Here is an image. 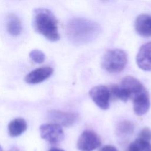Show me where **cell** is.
I'll use <instances>...</instances> for the list:
<instances>
[{
	"label": "cell",
	"mask_w": 151,
	"mask_h": 151,
	"mask_svg": "<svg viewBox=\"0 0 151 151\" xmlns=\"http://www.w3.org/2000/svg\"><path fill=\"white\" fill-rule=\"evenodd\" d=\"M68 39L76 44H84L96 39L101 32L100 26L96 22L84 18H74L67 25Z\"/></svg>",
	"instance_id": "cell-1"
},
{
	"label": "cell",
	"mask_w": 151,
	"mask_h": 151,
	"mask_svg": "<svg viewBox=\"0 0 151 151\" xmlns=\"http://www.w3.org/2000/svg\"><path fill=\"white\" fill-rule=\"evenodd\" d=\"M58 21L53 13L45 8H37L33 10L32 25L34 31L51 42L60 40Z\"/></svg>",
	"instance_id": "cell-2"
},
{
	"label": "cell",
	"mask_w": 151,
	"mask_h": 151,
	"mask_svg": "<svg viewBox=\"0 0 151 151\" xmlns=\"http://www.w3.org/2000/svg\"><path fill=\"white\" fill-rule=\"evenodd\" d=\"M127 62V56L125 51L120 49L108 50L103 55L101 67L110 73H119L123 70Z\"/></svg>",
	"instance_id": "cell-3"
},
{
	"label": "cell",
	"mask_w": 151,
	"mask_h": 151,
	"mask_svg": "<svg viewBox=\"0 0 151 151\" xmlns=\"http://www.w3.org/2000/svg\"><path fill=\"white\" fill-rule=\"evenodd\" d=\"M41 137L49 143L57 145L62 142L64 134L61 126L55 123H44L39 128Z\"/></svg>",
	"instance_id": "cell-4"
},
{
	"label": "cell",
	"mask_w": 151,
	"mask_h": 151,
	"mask_svg": "<svg viewBox=\"0 0 151 151\" xmlns=\"http://www.w3.org/2000/svg\"><path fill=\"white\" fill-rule=\"evenodd\" d=\"M101 141L98 134L93 130H86L80 136L77 147L80 151H93L100 146Z\"/></svg>",
	"instance_id": "cell-5"
},
{
	"label": "cell",
	"mask_w": 151,
	"mask_h": 151,
	"mask_svg": "<svg viewBox=\"0 0 151 151\" xmlns=\"http://www.w3.org/2000/svg\"><path fill=\"white\" fill-rule=\"evenodd\" d=\"M89 95L95 104L100 109L107 110L110 107L111 97L110 89L104 86H97L91 88Z\"/></svg>",
	"instance_id": "cell-6"
},
{
	"label": "cell",
	"mask_w": 151,
	"mask_h": 151,
	"mask_svg": "<svg viewBox=\"0 0 151 151\" xmlns=\"http://www.w3.org/2000/svg\"><path fill=\"white\" fill-rule=\"evenodd\" d=\"M48 117L53 123L59 124L61 126L70 127L77 122L78 116L74 113L52 110L48 111Z\"/></svg>",
	"instance_id": "cell-7"
},
{
	"label": "cell",
	"mask_w": 151,
	"mask_h": 151,
	"mask_svg": "<svg viewBox=\"0 0 151 151\" xmlns=\"http://www.w3.org/2000/svg\"><path fill=\"white\" fill-rule=\"evenodd\" d=\"M52 73L53 69L50 67L37 68L26 75L25 81L31 84H38L48 78Z\"/></svg>",
	"instance_id": "cell-8"
},
{
	"label": "cell",
	"mask_w": 151,
	"mask_h": 151,
	"mask_svg": "<svg viewBox=\"0 0 151 151\" xmlns=\"http://www.w3.org/2000/svg\"><path fill=\"white\" fill-rule=\"evenodd\" d=\"M138 67L144 71H151V42L143 44L136 57Z\"/></svg>",
	"instance_id": "cell-9"
},
{
	"label": "cell",
	"mask_w": 151,
	"mask_h": 151,
	"mask_svg": "<svg viewBox=\"0 0 151 151\" xmlns=\"http://www.w3.org/2000/svg\"><path fill=\"white\" fill-rule=\"evenodd\" d=\"M121 86L129 93L132 99L138 94L147 91L142 83L136 78L132 76L124 77L122 81Z\"/></svg>",
	"instance_id": "cell-10"
},
{
	"label": "cell",
	"mask_w": 151,
	"mask_h": 151,
	"mask_svg": "<svg viewBox=\"0 0 151 151\" xmlns=\"http://www.w3.org/2000/svg\"><path fill=\"white\" fill-rule=\"evenodd\" d=\"M133 110L138 116L146 114L150 107V100L147 91L143 92L133 99Z\"/></svg>",
	"instance_id": "cell-11"
},
{
	"label": "cell",
	"mask_w": 151,
	"mask_h": 151,
	"mask_svg": "<svg viewBox=\"0 0 151 151\" xmlns=\"http://www.w3.org/2000/svg\"><path fill=\"white\" fill-rule=\"evenodd\" d=\"M134 27L140 35L151 37V15L145 14L139 15L136 19Z\"/></svg>",
	"instance_id": "cell-12"
},
{
	"label": "cell",
	"mask_w": 151,
	"mask_h": 151,
	"mask_svg": "<svg viewBox=\"0 0 151 151\" xmlns=\"http://www.w3.org/2000/svg\"><path fill=\"white\" fill-rule=\"evenodd\" d=\"M27 129V124L25 119L18 117L11 120L8 126L9 135L12 137L21 136Z\"/></svg>",
	"instance_id": "cell-13"
},
{
	"label": "cell",
	"mask_w": 151,
	"mask_h": 151,
	"mask_svg": "<svg viewBox=\"0 0 151 151\" xmlns=\"http://www.w3.org/2000/svg\"><path fill=\"white\" fill-rule=\"evenodd\" d=\"M6 29L9 34L13 37H17L22 31V22L19 18L15 14L8 15L6 22Z\"/></svg>",
	"instance_id": "cell-14"
},
{
	"label": "cell",
	"mask_w": 151,
	"mask_h": 151,
	"mask_svg": "<svg viewBox=\"0 0 151 151\" xmlns=\"http://www.w3.org/2000/svg\"><path fill=\"white\" fill-rule=\"evenodd\" d=\"M134 130V124L129 120L119 122L116 126V134L120 138H126L131 136Z\"/></svg>",
	"instance_id": "cell-15"
},
{
	"label": "cell",
	"mask_w": 151,
	"mask_h": 151,
	"mask_svg": "<svg viewBox=\"0 0 151 151\" xmlns=\"http://www.w3.org/2000/svg\"><path fill=\"white\" fill-rule=\"evenodd\" d=\"M126 151H151L149 141L137 138L129 145Z\"/></svg>",
	"instance_id": "cell-16"
},
{
	"label": "cell",
	"mask_w": 151,
	"mask_h": 151,
	"mask_svg": "<svg viewBox=\"0 0 151 151\" xmlns=\"http://www.w3.org/2000/svg\"><path fill=\"white\" fill-rule=\"evenodd\" d=\"M109 89L111 96L112 95L116 99L123 101H127L129 99H130L129 93L121 86H119L117 85H114L112 86Z\"/></svg>",
	"instance_id": "cell-17"
},
{
	"label": "cell",
	"mask_w": 151,
	"mask_h": 151,
	"mask_svg": "<svg viewBox=\"0 0 151 151\" xmlns=\"http://www.w3.org/2000/svg\"><path fill=\"white\" fill-rule=\"evenodd\" d=\"M29 56L31 60L37 64L42 63L45 60V55L40 50L35 49L32 50L29 52Z\"/></svg>",
	"instance_id": "cell-18"
},
{
	"label": "cell",
	"mask_w": 151,
	"mask_h": 151,
	"mask_svg": "<svg viewBox=\"0 0 151 151\" xmlns=\"http://www.w3.org/2000/svg\"><path fill=\"white\" fill-rule=\"evenodd\" d=\"M138 138H140L147 141L151 140V130L148 127L143 128L139 133Z\"/></svg>",
	"instance_id": "cell-19"
},
{
	"label": "cell",
	"mask_w": 151,
	"mask_h": 151,
	"mask_svg": "<svg viewBox=\"0 0 151 151\" xmlns=\"http://www.w3.org/2000/svg\"><path fill=\"white\" fill-rule=\"evenodd\" d=\"M99 151H118L117 149L111 145H106L102 147L101 149H99Z\"/></svg>",
	"instance_id": "cell-20"
},
{
	"label": "cell",
	"mask_w": 151,
	"mask_h": 151,
	"mask_svg": "<svg viewBox=\"0 0 151 151\" xmlns=\"http://www.w3.org/2000/svg\"><path fill=\"white\" fill-rule=\"evenodd\" d=\"M48 151H64V150L61 149H59L57 147H52Z\"/></svg>",
	"instance_id": "cell-21"
},
{
	"label": "cell",
	"mask_w": 151,
	"mask_h": 151,
	"mask_svg": "<svg viewBox=\"0 0 151 151\" xmlns=\"http://www.w3.org/2000/svg\"><path fill=\"white\" fill-rule=\"evenodd\" d=\"M8 151H19V150L17 147H12Z\"/></svg>",
	"instance_id": "cell-22"
},
{
	"label": "cell",
	"mask_w": 151,
	"mask_h": 151,
	"mask_svg": "<svg viewBox=\"0 0 151 151\" xmlns=\"http://www.w3.org/2000/svg\"><path fill=\"white\" fill-rule=\"evenodd\" d=\"M0 151H3V149H2V147H1V145H0Z\"/></svg>",
	"instance_id": "cell-23"
},
{
	"label": "cell",
	"mask_w": 151,
	"mask_h": 151,
	"mask_svg": "<svg viewBox=\"0 0 151 151\" xmlns=\"http://www.w3.org/2000/svg\"><path fill=\"white\" fill-rule=\"evenodd\" d=\"M101 1H108V0H101Z\"/></svg>",
	"instance_id": "cell-24"
}]
</instances>
